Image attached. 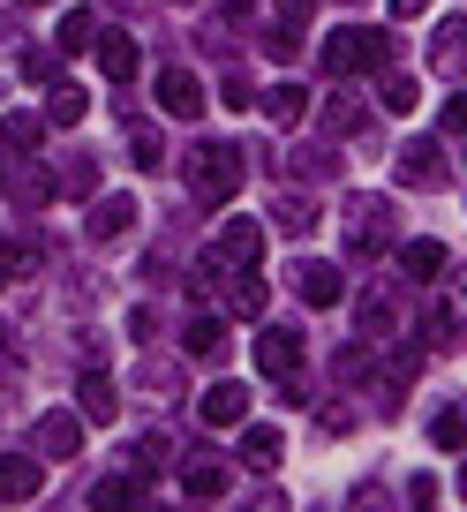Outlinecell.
Returning <instances> with one entry per match:
<instances>
[{
	"label": "cell",
	"mask_w": 467,
	"mask_h": 512,
	"mask_svg": "<svg viewBox=\"0 0 467 512\" xmlns=\"http://www.w3.org/2000/svg\"><path fill=\"white\" fill-rule=\"evenodd\" d=\"M196 415H204V430H242L249 422V384H234V377L211 384L204 400H196Z\"/></svg>",
	"instance_id": "obj_6"
},
{
	"label": "cell",
	"mask_w": 467,
	"mask_h": 512,
	"mask_svg": "<svg viewBox=\"0 0 467 512\" xmlns=\"http://www.w3.org/2000/svg\"><path fill=\"white\" fill-rule=\"evenodd\" d=\"M129 332L136 339H159V309H129Z\"/></svg>",
	"instance_id": "obj_38"
},
{
	"label": "cell",
	"mask_w": 467,
	"mask_h": 512,
	"mask_svg": "<svg viewBox=\"0 0 467 512\" xmlns=\"http://www.w3.org/2000/svg\"><path fill=\"white\" fill-rule=\"evenodd\" d=\"M31 445H38V460H76V445H83V415H38Z\"/></svg>",
	"instance_id": "obj_9"
},
{
	"label": "cell",
	"mask_w": 467,
	"mask_h": 512,
	"mask_svg": "<svg viewBox=\"0 0 467 512\" xmlns=\"http://www.w3.org/2000/svg\"><path fill=\"white\" fill-rule=\"evenodd\" d=\"M445 272V241H400V279L407 287H430Z\"/></svg>",
	"instance_id": "obj_15"
},
{
	"label": "cell",
	"mask_w": 467,
	"mask_h": 512,
	"mask_svg": "<svg viewBox=\"0 0 467 512\" xmlns=\"http://www.w3.org/2000/svg\"><path fill=\"white\" fill-rule=\"evenodd\" d=\"M242 460L257 467V475H272V467L287 460V437L279 430H242Z\"/></svg>",
	"instance_id": "obj_19"
},
{
	"label": "cell",
	"mask_w": 467,
	"mask_h": 512,
	"mask_svg": "<svg viewBox=\"0 0 467 512\" xmlns=\"http://www.w3.org/2000/svg\"><path fill=\"white\" fill-rule=\"evenodd\" d=\"M377 68H392V31L347 23V31L324 38V76H377Z\"/></svg>",
	"instance_id": "obj_2"
},
{
	"label": "cell",
	"mask_w": 467,
	"mask_h": 512,
	"mask_svg": "<svg viewBox=\"0 0 467 512\" xmlns=\"http://www.w3.org/2000/svg\"><path fill=\"white\" fill-rule=\"evenodd\" d=\"M38 482H46V460H38V452H8V460H0V497H8V505L38 497Z\"/></svg>",
	"instance_id": "obj_11"
},
{
	"label": "cell",
	"mask_w": 467,
	"mask_h": 512,
	"mask_svg": "<svg viewBox=\"0 0 467 512\" xmlns=\"http://www.w3.org/2000/svg\"><path fill=\"white\" fill-rule=\"evenodd\" d=\"M264 53H272V61H294V38H287V23H279V31H264Z\"/></svg>",
	"instance_id": "obj_37"
},
{
	"label": "cell",
	"mask_w": 467,
	"mask_h": 512,
	"mask_svg": "<svg viewBox=\"0 0 467 512\" xmlns=\"http://www.w3.org/2000/svg\"><path fill=\"white\" fill-rule=\"evenodd\" d=\"M136 211H144L136 196H98L83 234H91V241H129V234H136Z\"/></svg>",
	"instance_id": "obj_7"
},
{
	"label": "cell",
	"mask_w": 467,
	"mask_h": 512,
	"mask_svg": "<svg viewBox=\"0 0 467 512\" xmlns=\"http://www.w3.org/2000/svg\"><path fill=\"white\" fill-rule=\"evenodd\" d=\"M76 392H83V422H113L121 415V392H113V377H98V369L76 384Z\"/></svg>",
	"instance_id": "obj_18"
},
{
	"label": "cell",
	"mask_w": 467,
	"mask_h": 512,
	"mask_svg": "<svg viewBox=\"0 0 467 512\" xmlns=\"http://www.w3.org/2000/svg\"><path fill=\"white\" fill-rule=\"evenodd\" d=\"M53 38H61V53H91L98 46V16H91V8H68Z\"/></svg>",
	"instance_id": "obj_20"
},
{
	"label": "cell",
	"mask_w": 467,
	"mask_h": 512,
	"mask_svg": "<svg viewBox=\"0 0 467 512\" xmlns=\"http://www.w3.org/2000/svg\"><path fill=\"white\" fill-rule=\"evenodd\" d=\"M392 317H400V302H392L385 287H377V294H362V332H392Z\"/></svg>",
	"instance_id": "obj_30"
},
{
	"label": "cell",
	"mask_w": 467,
	"mask_h": 512,
	"mask_svg": "<svg viewBox=\"0 0 467 512\" xmlns=\"http://www.w3.org/2000/svg\"><path fill=\"white\" fill-rule=\"evenodd\" d=\"M257 106L272 113L279 128H302V121H309V91H302L294 76H287V83H272V91H257Z\"/></svg>",
	"instance_id": "obj_14"
},
{
	"label": "cell",
	"mask_w": 467,
	"mask_h": 512,
	"mask_svg": "<svg viewBox=\"0 0 467 512\" xmlns=\"http://www.w3.org/2000/svg\"><path fill=\"white\" fill-rule=\"evenodd\" d=\"M226 309L234 317H264V279H226Z\"/></svg>",
	"instance_id": "obj_28"
},
{
	"label": "cell",
	"mask_w": 467,
	"mask_h": 512,
	"mask_svg": "<svg viewBox=\"0 0 467 512\" xmlns=\"http://www.w3.org/2000/svg\"><path fill=\"white\" fill-rule=\"evenodd\" d=\"M452 317H460V324H467V279H460V302H452Z\"/></svg>",
	"instance_id": "obj_42"
},
{
	"label": "cell",
	"mask_w": 467,
	"mask_h": 512,
	"mask_svg": "<svg viewBox=\"0 0 467 512\" xmlns=\"http://www.w3.org/2000/svg\"><path fill=\"white\" fill-rule=\"evenodd\" d=\"M272 219H279V234H309V226H317V204H309V196H279Z\"/></svg>",
	"instance_id": "obj_25"
},
{
	"label": "cell",
	"mask_w": 467,
	"mask_h": 512,
	"mask_svg": "<svg viewBox=\"0 0 467 512\" xmlns=\"http://www.w3.org/2000/svg\"><path fill=\"white\" fill-rule=\"evenodd\" d=\"M219 339H226L219 317H189V324H181V347H189V354H219Z\"/></svg>",
	"instance_id": "obj_26"
},
{
	"label": "cell",
	"mask_w": 467,
	"mask_h": 512,
	"mask_svg": "<svg viewBox=\"0 0 467 512\" xmlns=\"http://www.w3.org/2000/svg\"><path fill=\"white\" fill-rule=\"evenodd\" d=\"M181 174H189V196H196V204H234V196H242V181H249V159H242V144L204 136V144H189Z\"/></svg>",
	"instance_id": "obj_1"
},
{
	"label": "cell",
	"mask_w": 467,
	"mask_h": 512,
	"mask_svg": "<svg viewBox=\"0 0 467 512\" xmlns=\"http://www.w3.org/2000/svg\"><path fill=\"white\" fill-rule=\"evenodd\" d=\"M219 106H226V113H249V106H257V91H249V76H242V68H234V76L219 83Z\"/></svg>",
	"instance_id": "obj_33"
},
{
	"label": "cell",
	"mask_w": 467,
	"mask_h": 512,
	"mask_svg": "<svg viewBox=\"0 0 467 512\" xmlns=\"http://www.w3.org/2000/svg\"><path fill=\"white\" fill-rule=\"evenodd\" d=\"M98 189V159H68V174H61V196H91Z\"/></svg>",
	"instance_id": "obj_32"
},
{
	"label": "cell",
	"mask_w": 467,
	"mask_h": 512,
	"mask_svg": "<svg viewBox=\"0 0 467 512\" xmlns=\"http://www.w3.org/2000/svg\"><path fill=\"white\" fill-rule=\"evenodd\" d=\"M211 106V91L196 83V68H159V113H174V121H196V113Z\"/></svg>",
	"instance_id": "obj_4"
},
{
	"label": "cell",
	"mask_w": 467,
	"mask_h": 512,
	"mask_svg": "<svg viewBox=\"0 0 467 512\" xmlns=\"http://www.w3.org/2000/svg\"><path fill=\"white\" fill-rule=\"evenodd\" d=\"M347 249H355V264H370V256L392 249V204L385 196H355V204H347Z\"/></svg>",
	"instance_id": "obj_3"
},
{
	"label": "cell",
	"mask_w": 467,
	"mask_h": 512,
	"mask_svg": "<svg viewBox=\"0 0 467 512\" xmlns=\"http://www.w3.org/2000/svg\"><path fill=\"white\" fill-rule=\"evenodd\" d=\"M226 8H249V0H226Z\"/></svg>",
	"instance_id": "obj_45"
},
{
	"label": "cell",
	"mask_w": 467,
	"mask_h": 512,
	"mask_svg": "<svg viewBox=\"0 0 467 512\" xmlns=\"http://www.w3.org/2000/svg\"><path fill=\"white\" fill-rule=\"evenodd\" d=\"M347 422H355V407H347V400H324V407H317V430H332V437H339Z\"/></svg>",
	"instance_id": "obj_36"
},
{
	"label": "cell",
	"mask_w": 467,
	"mask_h": 512,
	"mask_svg": "<svg viewBox=\"0 0 467 512\" xmlns=\"http://www.w3.org/2000/svg\"><path fill=\"white\" fill-rule=\"evenodd\" d=\"M445 128H467V91H452V106H445Z\"/></svg>",
	"instance_id": "obj_39"
},
{
	"label": "cell",
	"mask_w": 467,
	"mask_h": 512,
	"mask_svg": "<svg viewBox=\"0 0 467 512\" xmlns=\"http://www.w3.org/2000/svg\"><path fill=\"white\" fill-rule=\"evenodd\" d=\"M181 490H189V497H226L234 475H226V460H189V467H181Z\"/></svg>",
	"instance_id": "obj_17"
},
{
	"label": "cell",
	"mask_w": 467,
	"mask_h": 512,
	"mask_svg": "<svg viewBox=\"0 0 467 512\" xmlns=\"http://www.w3.org/2000/svg\"><path fill=\"white\" fill-rule=\"evenodd\" d=\"M362 369H370V347H339L332 354V377L339 384H362Z\"/></svg>",
	"instance_id": "obj_34"
},
{
	"label": "cell",
	"mask_w": 467,
	"mask_h": 512,
	"mask_svg": "<svg viewBox=\"0 0 467 512\" xmlns=\"http://www.w3.org/2000/svg\"><path fill=\"white\" fill-rule=\"evenodd\" d=\"M0 354H8V324H0Z\"/></svg>",
	"instance_id": "obj_43"
},
{
	"label": "cell",
	"mask_w": 467,
	"mask_h": 512,
	"mask_svg": "<svg viewBox=\"0 0 467 512\" xmlns=\"http://www.w3.org/2000/svg\"><path fill=\"white\" fill-rule=\"evenodd\" d=\"M309 8H317V0H279V16H287V31H294L302 16H309Z\"/></svg>",
	"instance_id": "obj_40"
},
{
	"label": "cell",
	"mask_w": 467,
	"mask_h": 512,
	"mask_svg": "<svg viewBox=\"0 0 467 512\" xmlns=\"http://www.w3.org/2000/svg\"><path fill=\"white\" fill-rule=\"evenodd\" d=\"M294 287H302V302H309V309H332L339 294H347V279H339V264L309 256V264H294Z\"/></svg>",
	"instance_id": "obj_10"
},
{
	"label": "cell",
	"mask_w": 467,
	"mask_h": 512,
	"mask_svg": "<svg viewBox=\"0 0 467 512\" xmlns=\"http://www.w3.org/2000/svg\"><path fill=\"white\" fill-rule=\"evenodd\" d=\"M460 497H467V467H460Z\"/></svg>",
	"instance_id": "obj_44"
},
{
	"label": "cell",
	"mask_w": 467,
	"mask_h": 512,
	"mask_svg": "<svg viewBox=\"0 0 467 512\" xmlns=\"http://www.w3.org/2000/svg\"><path fill=\"white\" fill-rule=\"evenodd\" d=\"M392 174H400L407 189H437V181H445V159H437V144H430V136H415V144H400Z\"/></svg>",
	"instance_id": "obj_8"
},
{
	"label": "cell",
	"mask_w": 467,
	"mask_h": 512,
	"mask_svg": "<svg viewBox=\"0 0 467 512\" xmlns=\"http://www.w3.org/2000/svg\"><path fill=\"white\" fill-rule=\"evenodd\" d=\"M38 136H46V121H38V113H8V121H0V144H8V151H31Z\"/></svg>",
	"instance_id": "obj_27"
},
{
	"label": "cell",
	"mask_w": 467,
	"mask_h": 512,
	"mask_svg": "<svg viewBox=\"0 0 467 512\" xmlns=\"http://www.w3.org/2000/svg\"><path fill=\"white\" fill-rule=\"evenodd\" d=\"M430 68H437V76H467V16L437 23V38H430Z\"/></svg>",
	"instance_id": "obj_13"
},
{
	"label": "cell",
	"mask_w": 467,
	"mask_h": 512,
	"mask_svg": "<svg viewBox=\"0 0 467 512\" xmlns=\"http://www.w3.org/2000/svg\"><path fill=\"white\" fill-rule=\"evenodd\" d=\"M38 272V249L31 241H0V287H16V279Z\"/></svg>",
	"instance_id": "obj_23"
},
{
	"label": "cell",
	"mask_w": 467,
	"mask_h": 512,
	"mask_svg": "<svg viewBox=\"0 0 467 512\" xmlns=\"http://www.w3.org/2000/svg\"><path fill=\"white\" fill-rule=\"evenodd\" d=\"M98 68H106L113 83H129L136 68H144V53H136V38H129V31H106V38H98Z\"/></svg>",
	"instance_id": "obj_16"
},
{
	"label": "cell",
	"mask_w": 467,
	"mask_h": 512,
	"mask_svg": "<svg viewBox=\"0 0 467 512\" xmlns=\"http://www.w3.org/2000/svg\"><path fill=\"white\" fill-rule=\"evenodd\" d=\"M136 497H144V482H129V475H106V482H98V490H91V505H136Z\"/></svg>",
	"instance_id": "obj_31"
},
{
	"label": "cell",
	"mask_w": 467,
	"mask_h": 512,
	"mask_svg": "<svg viewBox=\"0 0 467 512\" xmlns=\"http://www.w3.org/2000/svg\"><path fill=\"white\" fill-rule=\"evenodd\" d=\"M422 8H430V0H392V16H400V23H415Z\"/></svg>",
	"instance_id": "obj_41"
},
{
	"label": "cell",
	"mask_w": 467,
	"mask_h": 512,
	"mask_svg": "<svg viewBox=\"0 0 467 512\" xmlns=\"http://www.w3.org/2000/svg\"><path fill=\"white\" fill-rule=\"evenodd\" d=\"M430 445H437V452H460V445H467V415H460V407H445V415L430 422Z\"/></svg>",
	"instance_id": "obj_29"
},
{
	"label": "cell",
	"mask_w": 467,
	"mask_h": 512,
	"mask_svg": "<svg viewBox=\"0 0 467 512\" xmlns=\"http://www.w3.org/2000/svg\"><path fill=\"white\" fill-rule=\"evenodd\" d=\"M181 8H189V0H181Z\"/></svg>",
	"instance_id": "obj_47"
},
{
	"label": "cell",
	"mask_w": 467,
	"mask_h": 512,
	"mask_svg": "<svg viewBox=\"0 0 467 512\" xmlns=\"http://www.w3.org/2000/svg\"><path fill=\"white\" fill-rule=\"evenodd\" d=\"M83 113H91V98H83L76 83H53V98H46V121H53V128H76Z\"/></svg>",
	"instance_id": "obj_21"
},
{
	"label": "cell",
	"mask_w": 467,
	"mask_h": 512,
	"mask_svg": "<svg viewBox=\"0 0 467 512\" xmlns=\"http://www.w3.org/2000/svg\"><path fill=\"white\" fill-rule=\"evenodd\" d=\"M385 106L392 113H415V76H385Z\"/></svg>",
	"instance_id": "obj_35"
},
{
	"label": "cell",
	"mask_w": 467,
	"mask_h": 512,
	"mask_svg": "<svg viewBox=\"0 0 467 512\" xmlns=\"http://www.w3.org/2000/svg\"><path fill=\"white\" fill-rule=\"evenodd\" d=\"M219 256H226V264H242V272H257L264 226H257V219H226V226H219Z\"/></svg>",
	"instance_id": "obj_12"
},
{
	"label": "cell",
	"mask_w": 467,
	"mask_h": 512,
	"mask_svg": "<svg viewBox=\"0 0 467 512\" xmlns=\"http://www.w3.org/2000/svg\"><path fill=\"white\" fill-rule=\"evenodd\" d=\"M324 128H332V136H362V128H370V113H362L355 98H324Z\"/></svg>",
	"instance_id": "obj_24"
},
{
	"label": "cell",
	"mask_w": 467,
	"mask_h": 512,
	"mask_svg": "<svg viewBox=\"0 0 467 512\" xmlns=\"http://www.w3.org/2000/svg\"><path fill=\"white\" fill-rule=\"evenodd\" d=\"M257 369L294 392V377H302V332H257Z\"/></svg>",
	"instance_id": "obj_5"
},
{
	"label": "cell",
	"mask_w": 467,
	"mask_h": 512,
	"mask_svg": "<svg viewBox=\"0 0 467 512\" xmlns=\"http://www.w3.org/2000/svg\"><path fill=\"white\" fill-rule=\"evenodd\" d=\"M129 166H144V174H159V166H166V144H159V128H144V121L129 128Z\"/></svg>",
	"instance_id": "obj_22"
},
{
	"label": "cell",
	"mask_w": 467,
	"mask_h": 512,
	"mask_svg": "<svg viewBox=\"0 0 467 512\" xmlns=\"http://www.w3.org/2000/svg\"><path fill=\"white\" fill-rule=\"evenodd\" d=\"M23 8H46V0H23Z\"/></svg>",
	"instance_id": "obj_46"
}]
</instances>
